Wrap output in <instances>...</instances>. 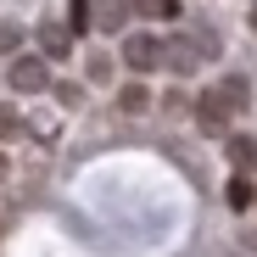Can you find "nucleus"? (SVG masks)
Returning <instances> with one entry per match:
<instances>
[{"mask_svg":"<svg viewBox=\"0 0 257 257\" xmlns=\"http://www.w3.org/2000/svg\"><path fill=\"white\" fill-rule=\"evenodd\" d=\"M162 39L157 34H128L123 39V67H135V73H151V67H162Z\"/></svg>","mask_w":257,"mask_h":257,"instance_id":"1","label":"nucleus"},{"mask_svg":"<svg viewBox=\"0 0 257 257\" xmlns=\"http://www.w3.org/2000/svg\"><path fill=\"white\" fill-rule=\"evenodd\" d=\"M6 78H12V90L34 95V90H45V84H51V62H45V56H17Z\"/></svg>","mask_w":257,"mask_h":257,"instance_id":"2","label":"nucleus"},{"mask_svg":"<svg viewBox=\"0 0 257 257\" xmlns=\"http://www.w3.org/2000/svg\"><path fill=\"white\" fill-rule=\"evenodd\" d=\"M196 123L207 128V135H224V128H229V106H224L218 95H212V90H207V95L196 101Z\"/></svg>","mask_w":257,"mask_h":257,"instance_id":"3","label":"nucleus"},{"mask_svg":"<svg viewBox=\"0 0 257 257\" xmlns=\"http://www.w3.org/2000/svg\"><path fill=\"white\" fill-rule=\"evenodd\" d=\"M39 45H45V51H39V56H56V62H67L73 56V28H56V23H45V28H39Z\"/></svg>","mask_w":257,"mask_h":257,"instance_id":"4","label":"nucleus"},{"mask_svg":"<svg viewBox=\"0 0 257 257\" xmlns=\"http://www.w3.org/2000/svg\"><path fill=\"white\" fill-rule=\"evenodd\" d=\"M212 95H218L229 112H240V106H251V101H246V95H251V84H246L240 73H229V78H218V84H212Z\"/></svg>","mask_w":257,"mask_h":257,"instance_id":"5","label":"nucleus"},{"mask_svg":"<svg viewBox=\"0 0 257 257\" xmlns=\"http://www.w3.org/2000/svg\"><path fill=\"white\" fill-rule=\"evenodd\" d=\"M224 201H229V212H246V207H257V190H251V179H246V174H229V185H224Z\"/></svg>","mask_w":257,"mask_h":257,"instance_id":"6","label":"nucleus"},{"mask_svg":"<svg viewBox=\"0 0 257 257\" xmlns=\"http://www.w3.org/2000/svg\"><path fill=\"white\" fill-rule=\"evenodd\" d=\"M229 162H235V174H251V168H257V140L251 135H235L229 140Z\"/></svg>","mask_w":257,"mask_h":257,"instance_id":"7","label":"nucleus"},{"mask_svg":"<svg viewBox=\"0 0 257 257\" xmlns=\"http://www.w3.org/2000/svg\"><path fill=\"white\" fill-rule=\"evenodd\" d=\"M117 106H123L128 117H140V112L151 106V90H146V84H123V90H117Z\"/></svg>","mask_w":257,"mask_h":257,"instance_id":"8","label":"nucleus"},{"mask_svg":"<svg viewBox=\"0 0 257 257\" xmlns=\"http://www.w3.org/2000/svg\"><path fill=\"white\" fill-rule=\"evenodd\" d=\"M135 6H140L146 17H162V23H174V17H185V6H179V0H135Z\"/></svg>","mask_w":257,"mask_h":257,"instance_id":"9","label":"nucleus"},{"mask_svg":"<svg viewBox=\"0 0 257 257\" xmlns=\"http://www.w3.org/2000/svg\"><path fill=\"white\" fill-rule=\"evenodd\" d=\"M90 23H95V6H90V0H67V28H73V34H84Z\"/></svg>","mask_w":257,"mask_h":257,"instance_id":"10","label":"nucleus"},{"mask_svg":"<svg viewBox=\"0 0 257 257\" xmlns=\"http://www.w3.org/2000/svg\"><path fill=\"white\" fill-rule=\"evenodd\" d=\"M128 23V0H101V28H123Z\"/></svg>","mask_w":257,"mask_h":257,"instance_id":"11","label":"nucleus"},{"mask_svg":"<svg viewBox=\"0 0 257 257\" xmlns=\"http://www.w3.org/2000/svg\"><path fill=\"white\" fill-rule=\"evenodd\" d=\"M17 128H23V123H17V112H6V106H0V140H12Z\"/></svg>","mask_w":257,"mask_h":257,"instance_id":"12","label":"nucleus"},{"mask_svg":"<svg viewBox=\"0 0 257 257\" xmlns=\"http://www.w3.org/2000/svg\"><path fill=\"white\" fill-rule=\"evenodd\" d=\"M0 179H6V151H0Z\"/></svg>","mask_w":257,"mask_h":257,"instance_id":"13","label":"nucleus"}]
</instances>
